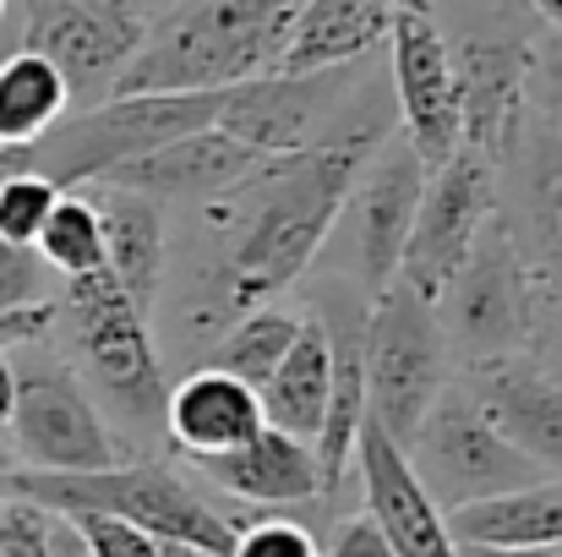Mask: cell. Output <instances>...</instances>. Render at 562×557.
I'll list each match as a JSON object with an SVG mask.
<instances>
[{
    "mask_svg": "<svg viewBox=\"0 0 562 557\" xmlns=\"http://www.w3.org/2000/svg\"><path fill=\"white\" fill-rule=\"evenodd\" d=\"M387 132L393 126L382 121L376 99L356 93L345 121L323 143L262 159L246 181L202 202L213 257L196 268L191 290L176 307V328L187 345L224 339L246 312L273 307L312 268V257L345 213L361 165Z\"/></svg>",
    "mask_w": 562,
    "mask_h": 557,
    "instance_id": "cell-1",
    "label": "cell"
},
{
    "mask_svg": "<svg viewBox=\"0 0 562 557\" xmlns=\"http://www.w3.org/2000/svg\"><path fill=\"white\" fill-rule=\"evenodd\" d=\"M295 11L301 0H181L143 27L115 93H224L268 77Z\"/></svg>",
    "mask_w": 562,
    "mask_h": 557,
    "instance_id": "cell-2",
    "label": "cell"
},
{
    "mask_svg": "<svg viewBox=\"0 0 562 557\" xmlns=\"http://www.w3.org/2000/svg\"><path fill=\"white\" fill-rule=\"evenodd\" d=\"M0 498L33 503L44 514H110L137 525L154 542L187 547L196 557H229L235 547V520L202 498L187 476L165 459H121L110 470H77V476H49V470H11Z\"/></svg>",
    "mask_w": 562,
    "mask_h": 557,
    "instance_id": "cell-3",
    "label": "cell"
},
{
    "mask_svg": "<svg viewBox=\"0 0 562 557\" xmlns=\"http://www.w3.org/2000/svg\"><path fill=\"white\" fill-rule=\"evenodd\" d=\"M437 323H442L448 356H459L464 371L508 361V356H541L547 296L536 285V268L519 246L508 208H497L481 224L470 257L437 296Z\"/></svg>",
    "mask_w": 562,
    "mask_h": 557,
    "instance_id": "cell-4",
    "label": "cell"
},
{
    "mask_svg": "<svg viewBox=\"0 0 562 557\" xmlns=\"http://www.w3.org/2000/svg\"><path fill=\"white\" fill-rule=\"evenodd\" d=\"M442 44L459 82L464 148H475L497 170L514 165L530 115V66L541 44V16L525 0H503L492 16H470L464 27L442 33Z\"/></svg>",
    "mask_w": 562,
    "mask_h": 557,
    "instance_id": "cell-5",
    "label": "cell"
},
{
    "mask_svg": "<svg viewBox=\"0 0 562 557\" xmlns=\"http://www.w3.org/2000/svg\"><path fill=\"white\" fill-rule=\"evenodd\" d=\"M55 334L66 339V356L88 371V382L121 410L126 426H165V361L148 334V318L126 301V290L99 268L82 279H66V296L55 301Z\"/></svg>",
    "mask_w": 562,
    "mask_h": 557,
    "instance_id": "cell-6",
    "label": "cell"
},
{
    "mask_svg": "<svg viewBox=\"0 0 562 557\" xmlns=\"http://www.w3.org/2000/svg\"><path fill=\"white\" fill-rule=\"evenodd\" d=\"M404 459H409V470L420 476V487L431 492V503L442 514L541 481V470L481 415V404L464 382H448L437 393V404L415 426Z\"/></svg>",
    "mask_w": 562,
    "mask_h": 557,
    "instance_id": "cell-7",
    "label": "cell"
},
{
    "mask_svg": "<svg viewBox=\"0 0 562 557\" xmlns=\"http://www.w3.org/2000/svg\"><path fill=\"white\" fill-rule=\"evenodd\" d=\"M44 345H27L22 367L11 361L16 367V404H11V426H5L11 432V454H16L11 465L16 470H49V476L121 465L126 448L104 426V415L88 399L82 377Z\"/></svg>",
    "mask_w": 562,
    "mask_h": 557,
    "instance_id": "cell-8",
    "label": "cell"
},
{
    "mask_svg": "<svg viewBox=\"0 0 562 557\" xmlns=\"http://www.w3.org/2000/svg\"><path fill=\"white\" fill-rule=\"evenodd\" d=\"M448 339L437 307L415 301L404 285H387L367 307V415L409 448L415 426L448 388Z\"/></svg>",
    "mask_w": 562,
    "mask_h": 557,
    "instance_id": "cell-9",
    "label": "cell"
},
{
    "mask_svg": "<svg viewBox=\"0 0 562 557\" xmlns=\"http://www.w3.org/2000/svg\"><path fill=\"white\" fill-rule=\"evenodd\" d=\"M497 176H503V170H497L492 159H481L475 148H459L442 170H431L393 285H404L415 301L437 307V296L448 290V279H453L459 263L470 257L481 224L503 208Z\"/></svg>",
    "mask_w": 562,
    "mask_h": 557,
    "instance_id": "cell-10",
    "label": "cell"
},
{
    "mask_svg": "<svg viewBox=\"0 0 562 557\" xmlns=\"http://www.w3.org/2000/svg\"><path fill=\"white\" fill-rule=\"evenodd\" d=\"M143 11H104V5H82V0H27L22 16V49L44 55L71 104H104L126 71V60L143 44Z\"/></svg>",
    "mask_w": 562,
    "mask_h": 557,
    "instance_id": "cell-11",
    "label": "cell"
},
{
    "mask_svg": "<svg viewBox=\"0 0 562 557\" xmlns=\"http://www.w3.org/2000/svg\"><path fill=\"white\" fill-rule=\"evenodd\" d=\"M356 88H350V66L345 71H312V77H251L240 88H224L218 104V132L235 137L240 148L279 159V154H301L312 143H323L345 110H350Z\"/></svg>",
    "mask_w": 562,
    "mask_h": 557,
    "instance_id": "cell-12",
    "label": "cell"
},
{
    "mask_svg": "<svg viewBox=\"0 0 562 557\" xmlns=\"http://www.w3.org/2000/svg\"><path fill=\"white\" fill-rule=\"evenodd\" d=\"M393 49V99H398V137L420 154L426 170H442L464 148V121H459V82L448 66L442 22L420 11H393L387 27Z\"/></svg>",
    "mask_w": 562,
    "mask_h": 557,
    "instance_id": "cell-13",
    "label": "cell"
},
{
    "mask_svg": "<svg viewBox=\"0 0 562 557\" xmlns=\"http://www.w3.org/2000/svg\"><path fill=\"white\" fill-rule=\"evenodd\" d=\"M426 181H431V170L420 165V154L398 132H387L345 197L350 235H356V279H361L367 301H376L398 274V257H404L415 208L426 197Z\"/></svg>",
    "mask_w": 562,
    "mask_h": 557,
    "instance_id": "cell-14",
    "label": "cell"
},
{
    "mask_svg": "<svg viewBox=\"0 0 562 557\" xmlns=\"http://www.w3.org/2000/svg\"><path fill=\"white\" fill-rule=\"evenodd\" d=\"M367 296L350 285H334L323 296V312H312L328 334V356H334V388H328V415L323 432L312 443L317 454V481H323V503L339 498L345 470L356 459V437L367 421Z\"/></svg>",
    "mask_w": 562,
    "mask_h": 557,
    "instance_id": "cell-15",
    "label": "cell"
},
{
    "mask_svg": "<svg viewBox=\"0 0 562 557\" xmlns=\"http://www.w3.org/2000/svg\"><path fill=\"white\" fill-rule=\"evenodd\" d=\"M481 415L541 470L562 481V377L541 356H508L464 371Z\"/></svg>",
    "mask_w": 562,
    "mask_h": 557,
    "instance_id": "cell-16",
    "label": "cell"
},
{
    "mask_svg": "<svg viewBox=\"0 0 562 557\" xmlns=\"http://www.w3.org/2000/svg\"><path fill=\"white\" fill-rule=\"evenodd\" d=\"M356 465H361V492H367V514L387 536L393 557H459L442 509L431 503V492L420 487V476L409 470L404 448L376 426L372 415L361 421L356 437Z\"/></svg>",
    "mask_w": 562,
    "mask_h": 557,
    "instance_id": "cell-17",
    "label": "cell"
},
{
    "mask_svg": "<svg viewBox=\"0 0 562 557\" xmlns=\"http://www.w3.org/2000/svg\"><path fill=\"white\" fill-rule=\"evenodd\" d=\"M196 476L224 492L229 503L246 509H317L323 503V481H317V454L312 443L262 426L251 443L213 454V459H191Z\"/></svg>",
    "mask_w": 562,
    "mask_h": 557,
    "instance_id": "cell-18",
    "label": "cell"
},
{
    "mask_svg": "<svg viewBox=\"0 0 562 557\" xmlns=\"http://www.w3.org/2000/svg\"><path fill=\"white\" fill-rule=\"evenodd\" d=\"M262 165V154L240 148L235 137H224L218 126H202L187 132L121 170H110L104 186H121V191H143L154 202H170V197H191V202H207L218 191H229L235 181H246L251 170Z\"/></svg>",
    "mask_w": 562,
    "mask_h": 557,
    "instance_id": "cell-19",
    "label": "cell"
},
{
    "mask_svg": "<svg viewBox=\"0 0 562 557\" xmlns=\"http://www.w3.org/2000/svg\"><path fill=\"white\" fill-rule=\"evenodd\" d=\"M93 213H99V235H104V274L126 290V301L148 318L165 296V257H170V235H165V202L143 197V191H121V186L93 181L88 191Z\"/></svg>",
    "mask_w": 562,
    "mask_h": 557,
    "instance_id": "cell-20",
    "label": "cell"
},
{
    "mask_svg": "<svg viewBox=\"0 0 562 557\" xmlns=\"http://www.w3.org/2000/svg\"><path fill=\"white\" fill-rule=\"evenodd\" d=\"M514 170H519V208H525L519 246H525L536 285L547 296V312H552L562 307V143L536 110L525 115Z\"/></svg>",
    "mask_w": 562,
    "mask_h": 557,
    "instance_id": "cell-21",
    "label": "cell"
},
{
    "mask_svg": "<svg viewBox=\"0 0 562 557\" xmlns=\"http://www.w3.org/2000/svg\"><path fill=\"white\" fill-rule=\"evenodd\" d=\"M262 426H268V421H262L257 393L213 367L187 371V377L170 388V399H165V437H170L176 454H187V459L229 454V448L251 443Z\"/></svg>",
    "mask_w": 562,
    "mask_h": 557,
    "instance_id": "cell-22",
    "label": "cell"
},
{
    "mask_svg": "<svg viewBox=\"0 0 562 557\" xmlns=\"http://www.w3.org/2000/svg\"><path fill=\"white\" fill-rule=\"evenodd\" d=\"M393 11L376 0H301L284 55H279V77H312V71H345L356 60H367L376 44H387Z\"/></svg>",
    "mask_w": 562,
    "mask_h": 557,
    "instance_id": "cell-23",
    "label": "cell"
},
{
    "mask_svg": "<svg viewBox=\"0 0 562 557\" xmlns=\"http://www.w3.org/2000/svg\"><path fill=\"white\" fill-rule=\"evenodd\" d=\"M448 520L453 547H481V553H562V481L541 476L536 487L464 503Z\"/></svg>",
    "mask_w": 562,
    "mask_h": 557,
    "instance_id": "cell-24",
    "label": "cell"
},
{
    "mask_svg": "<svg viewBox=\"0 0 562 557\" xmlns=\"http://www.w3.org/2000/svg\"><path fill=\"white\" fill-rule=\"evenodd\" d=\"M328 388H334V356H328V334L323 323L306 312L295 345L284 350V361L268 371V382L257 388L262 421L273 432H290L301 443H317L323 415H328Z\"/></svg>",
    "mask_w": 562,
    "mask_h": 557,
    "instance_id": "cell-25",
    "label": "cell"
},
{
    "mask_svg": "<svg viewBox=\"0 0 562 557\" xmlns=\"http://www.w3.org/2000/svg\"><path fill=\"white\" fill-rule=\"evenodd\" d=\"M66 115H71V93H66L60 71L22 44L5 49L0 55V154L33 148Z\"/></svg>",
    "mask_w": 562,
    "mask_h": 557,
    "instance_id": "cell-26",
    "label": "cell"
},
{
    "mask_svg": "<svg viewBox=\"0 0 562 557\" xmlns=\"http://www.w3.org/2000/svg\"><path fill=\"white\" fill-rule=\"evenodd\" d=\"M301 318L306 312H284V307H257V312H246L224 339H213L207 345V356H202V367L224 371V377H235V382H246L251 393L268 382V371L284 361V350L295 345V334H301Z\"/></svg>",
    "mask_w": 562,
    "mask_h": 557,
    "instance_id": "cell-27",
    "label": "cell"
},
{
    "mask_svg": "<svg viewBox=\"0 0 562 557\" xmlns=\"http://www.w3.org/2000/svg\"><path fill=\"white\" fill-rule=\"evenodd\" d=\"M33 252H38L44 268H55L66 279L99 274L104 268V235H99L93 202L82 191H71V197L60 191L55 208H49V219H44V230H38V241H33Z\"/></svg>",
    "mask_w": 562,
    "mask_h": 557,
    "instance_id": "cell-28",
    "label": "cell"
},
{
    "mask_svg": "<svg viewBox=\"0 0 562 557\" xmlns=\"http://www.w3.org/2000/svg\"><path fill=\"white\" fill-rule=\"evenodd\" d=\"M55 186L44 176H27V170H0V241L11 246H33L49 208H55Z\"/></svg>",
    "mask_w": 562,
    "mask_h": 557,
    "instance_id": "cell-29",
    "label": "cell"
},
{
    "mask_svg": "<svg viewBox=\"0 0 562 557\" xmlns=\"http://www.w3.org/2000/svg\"><path fill=\"white\" fill-rule=\"evenodd\" d=\"M60 520H66V514H60ZM71 525H77L88 557H181V547L154 542V536H143L137 525L110 520V514H71Z\"/></svg>",
    "mask_w": 562,
    "mask_h": 557,
    "instance_id": "cell-30",
    "label": "cell"
},
{
    "mask_svg": "<svg viewBox=\"0 0 562 557\" xmlns=\"http://www.w3.org/2000/svg\"><path fill=\"white\" fill-rule=\"evenodd\" d=\"M229 557H317V531L301 520H251L235 531Z\"/></svg>",
    "mask_w": 562,
    "mask_h": 557,
    "instance_id": "cell-31",
    "label": "cell"
},
{
    "mask_svg": "<svg viewBox=\"0 0 562 557\" xmlns=\"http://www.w3.org/2000/svg\"><path fill=\"white\" fill-rule=\"evenodd\" d=\"M44 263L33 246H11L0 241V312H16V307H33L44 301Z\"/></svg>",
    "mask_w": 562,
    "mask_h": 557,
    "instance_id": "cell-32",
    "label": "cell"
},
{
    "mask_svg": "<svg viewBox=\"0 0 562 557\" xmlns=\"http://www.w3.org/2000/svg\"><path fill=\"white\" fill-rule=\"evenodd\" d=\"M0 557H49V514L0 498Z\"/></svg>",
    "mask_w": 562,
    "mask_h": 557,
    "instance_id": "cell-33",
    "label": "cell"
},
{
    "mask_svg": "<svg viewBox=\"0 0 562 557\" xmlns=\"http://www.w3.org/2000/svg\"><path fill=\"white\" fill-rule=\"evenodd\" d=\"M530 110L558 132L562 143V38L536 44V66H530Z\"/></svg>",
    "mask_w": 562,
    "mask_h": 557,
    "instance_id": "cell-34",
    "label": "cell"
},
{
    "mask_svg": "<svg viewBox=\"0 0 562 557\" xmlns=\"http://www.w3.org/2000/svg\"><path fill=\"white\" fill-rule=\"evenodd\" d=\"M328 557H393V547H387V536L372 525V514H350V520L334 525Z\"/></svg>",
    "mask_w": 562,
    "mask_h": 557,
    "instance_id": "cell-35",
    "label": "cell"
},
{
    "mask_svg": "<svg viewBox=\"0 0 562 557\" xmlns=\"http://www.w3.org/2000/svg\"><path fill=\"white\" fill-rule=\"evenodd\" d=\"M49 557H88L82 536H77V525L60 520V514H49Z\"/></svg>",
    "mask_w": 562,
    "mask_h": 557,
    "instance_id": "cell-36",
    "label": "cell"
},
{
    "mask_svg": "<svg viewBox=\"0 0 562 557\" xmlns=\"http://www.w3.org/2000/svg\"><path fill=\"white\" fill-rule=\"evenodd\" d=\"M11 404H16V367H11V350H0V432L11 426Z\"/></svg>",
    "mask_w": 562,
    "mask_h": 557,
    "instance_id": "cell-37",
    "label": "cell"
},
{
    "mask_svg": "<svg viewBox=\"0 0 562 557\" xmlns=\"http://www.w3.org/2000/svg\"><path fill=\"white\" fill-rule=\"evenodd\" d=\"M525 5H530V11L541 16V22H552V27L562 33V0H525Z\"/></svg>",
    "mask_w": 562,
    "mask_h": 557,
    "instance_id": "cell-38",
    "label": "cell"
},
{
    "mask_svg": "<svg viewBox=\"0 0 562 557\" xmlns=\"http://www.w3.org/2000/svg\"><path fill=\"white\" fill-rule=\"evenodd\" d=\"M376 5H387V11H420V16L437 11V0H376Z\"/></svg>",
    "mask_w": 562,
    "mask_h": 557,
    "instance_id": "cell-39",
    "label": "cell"
},
{
    "mask_svg": "<svg viewBox=\"0 0 562 557\" xmlns=\"http://www.w3.org/2000/svg\"><path fill=\"white\" fill-rule=\"evenodd\" d=\"M82 5H104V11H132L137 0H82Z\"/></svg>",
    "mask_w": 562,
    "mask_h": 557,
    "instance_id": "cell-40",
    "label": "cell"
},
{
    "mask_svg": "<svg viewBox=\"0 0 562 557\" xmlns=\"http://www.w3.org/2000/svg\"><path fill=\"white\" fill-rule=\"evenodd\" d=\"M11 470H16V465H11V459L0 454V487H5V476H11Z\"/></svg>",
    "mask_w": 562,
    "mask_h": 557,
    "instance_id": "cell-41",
    "label": "cell"
},
{
    "mask_svg": "<svg viewBox=\"0 0 562 557\" xmlns=\"http://www.w3.org/2000/svg\"><path fill=\"white\" fill-rule=\"evenodd\" d=\"M5 5H11V0H0V22H5Z\"/></svg>",
    "mask_w": 562,
    "mask_h": 557,
    "instance_id": "cell-42",
    "label": "cell"
},
{
    "mask_svg": "<svg viewBox=\"0 0 562 557\" xmlns=\"http://www.w3.org/2000/svg\"><path fill=\"white\" fill-rule=\"evenodd\" d=\"M181 557H196V553H187V547H181Z\"/></svg>",
    "mask_w": 562,
    "mask_h": 557,
    "instance_id": "cell-43",
    "label": "cell"
}]
</instances>
